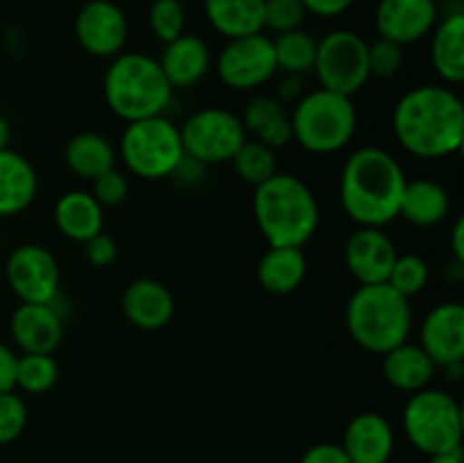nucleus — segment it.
<instances>
[{"instance_id":"f257e3e1","label":"nucleus","mask_w":464,"mask_h":463,"mask_svg":"<svg viewBox=\"0 0 464 463\" xmlns=\"http://www.w3.org/2000/svg\"><path fill=\"white\" fill-rule=\"evenodd\" d=\"M392 132L412 157H451L464 141L462 98L447 84L415 86L394 104Z\"/></svg>"},{"instance_id":"f03ea898","label":"nucleus","mask_w":464,"mask_h":463,"mask_svg":"<svg viewBox=\"0 0 464 463\" xmlns=\"http://www.w3.org/2000/svg\"><path fill=\"white\" fill-rule=\"evenodd\" d=\"M406 172L383 148L365 145L347 157L340 175V202L361 227H383L399 218Z\"/></svg>"},{"instance_id":"7ed1b4c3","label":"nucleus","mask_w":464,"mask_h":463,"mask_svg":"<svg viewBox=\"0 0 464 463\" xmlns=\"http://www.w3.org/2000/svg\"><path fill=\"white\" fill-rule=\"evenodd\" d=\"M254 218L270 248H304L320 227V202L302 177L275 172L254 186Z\"/></svg>"},{"instance_id":"20e7f679","label":"nucleus","mask_w":464,"mask_h":463,"mask_svg":"<svg viewBox=\"0 0 464 463\" xmlns=\"http://www.w3.org/2000/svg\"><path fill=\"white\" fill-rule=\"evenodd\" d=\"M172 91L157 59L145 53L116 54L104 71V103L125 123L161 116L170 104Z\"/></svg>"},{"instance_id":"39448f33","label":"nucleus","mask_w":464,"mask_h":463,"mask_svg":"<svg viewBox=\"0 0 464 463\" xmlns=\"http://www.w3.org/2000/svg\"><path fill=\"white\" fill-rule=\"evenodd\" d=\"M344 322L356 345L383 357L411 336V300L397 293L388 281L362 284L349 298Z\"/></svg>"},{"instance_id":"423d86ee","label":"nucleus","mask_w":464,"mask_h":463,"mask_svg":"<svg viewBox=\"0 0 464 463\" xmlns=\"http://www.w3.org/2000/svg\"><path fill=\"white\" fill-rule=\"evenodd\" d=\"M293 139L313 154H334L352 143L358 113L352 98L329 89L304 94L290 113Z\"/></svg>"},{"instance_id":"0eeeda50","label":"nucleus","mask_w":464,"mask_h":463,"mask_svg":"<svg viewBox=\"0 0 464 463\" xmlns=\"http://www.w3.org/2000/svg\"><path fill=\"white\" fill-rule=\"evenodd\" d=\"M184 157L179 127L163 113L131 121L122 130L121 159L127 171L140 180L170 177Z\"/></svg>"},{"instance_id":"6e6552de","label":"nucleus","mask_w":464,"mask_h":463,"mask_svg":"<svg viewBox=\"0 0 464 463\" xmlns=\"http://www.w3.org/2000/svg\"><path fill=\"white\" fill-rule=\"evenodd\" d=\"M408 440L426 457L460 449L462 409L442 389H421L408 398L401 416Z\"/></svg>"},{"instance_id":"1a4fd4ad","label":"nucleus","mask_w":464,"mask_h":463,"mask_svg":"<svg viewBox=\"0 0 464 463\" xmlns=\"http://www.w3.org/2000/svg\"><path fill=\"white\" fill-rule=\"evenodd\" d=\"M179 134L186 157L202 166L231 162L236 150L247 139L240 116L222 107H207L190 113L179 127Z\"/></svg>"},{"instance_id":"9d476101","label":"nucleus","mask_w":464,"mask_h":463,"mask_svg":"<svg viewBox=\"0 0 464 463\" xmlns=\"http://www.w3.org/2000/svg\"><path fill=\"white\" fill-rule=\"evenodd\" d=\"M315 71L322 89L352 98L370 80L367 41L352 30H334L317 41Z\"/></svg>"},{"instance_id":"9b49d317","label":"nucleus","mask_w":464,"mask_h":463,"mask_svg":"<svg viewBox=\"0 0 464 463\" xmlns=\"http://www.w3.org/2000/svg\"><path fill=\"white\" fill-rule=\"evenodd\" d=\"M216 73L234 91H256L275 77L276 57L270 36L258 34L227 39L216 59Z\"/></svg>"},{"instance_id":"f8f14e48","label":"nucleus","mask_w":464,"mask_h":463,"mask_svg":"<svg viewBox=\"0 0 464 463\" xmlns=\"http://www.w3.org/2000/svg\"><path fill=\"white\" fill-rule=\"evenodd\" d=\"M5 277L21 302L53 304L59 298L62 272L54 254L39 243H23L9 252Z\"/></svg>"},{"instance_id":"ddd939ff","label":"nucleus","mask_w":464,"mask_h":463,"mask_svg":"<svg viewBox=\"0 0 464 463\" xmlns=\"http://www.w3.org/2000/svg\"><path fill=\"white\" fill-rule=\"evenodd\" d=\"M72 32L86 54L113 59L125 48L130 23L125 12L113 0H89L77 12Z\"/></svg>"},{"instance_id":"4468645a","label":"nucleus","mask_w":464,"mask_h":463,"mask_svg":"<svg viewBox=\"0 0 464 463\" xmlns=\"http://www.w3.org/2000/svg\"><path fill=\"white\" fill-rule=\"evenodd\" d=\"M440 21L435 0H379L374 12L376 32L381 39L411 45L433 32Z\"/></svg>"},{"instance_id":"2eb2a0df","label":"nucleus","mask_w":464,"mask_h":463,"mask_svg":"<svg viewBox=\"0 0 464 463\" xmlns=\"http://www.w3.org/2000/svg\"><path fill=\"white\" fill-rule=\"evenodd\" d=\"M397 254V245L381 227H358L344 243L347 271L361 286L388 281Z\"/></svg>"},{"instance_id":"dca6fc26","label":"nucleus","mask_w":464,"mask_h":463,"mask_svg":"<svg viewBox=\"0 0 464 463\" xmlns=\"http://www.w3.org/2000/svg\"><path fill=\"white\" fill-rule=\"evenodd\" d=\"M420 345L444 368L464 359V307L460 302H442L430 309L420 327Z\"/></svg>"},{"instance_id":"f3484780","label":"nucleus","mask_w":464,"mask_h":463,"mask_svg":"<svg viewBox=\"0 0 464 463\" xmlns=\"http://www.w3.org/2000/svg\"><path fill=\"white\" fill-rule=\"evenodd\" d=\"M14 343L30 354H53L63 340V316L53 304L21 302L9 320Z\"/></svg>"},{"instance_id":"a211bd4d","label":"nucleus","mask_w":464,"mask_h":463,"mask_svg":"<svg viewBox=\"0 0 464 463\" xmlns=\"http://www.w3.org/2000/svg\"><path fill=\"white\" fill-rule=\"evenodd\" d=\"M122 313L134 327L143 331L163 330L175 316V295L163 281L140 277L127 284L121 298Z\"/></svg>"},{"instance_id":"6ab92c4d","label":"nucleus","mask_w":464,"mask_h":463,"mask_svg":"<svg viewBox=\"0 0 464 463\" xmlns=\"http://www.w3.org/2000/svg\"><path fill=\"white\" fill-rule=\"evenodd\" d=\"M394 429L385 416L362 411L344 427L343 449L352 463H388L394 452Z\"/></svg>"},{"instance_id":"aec40b11","label":"nucleus","mask_w":464,"mask_h":463,"mask_svg":"<svg viewBox=\"0 0 464 463\" xmlns=\"http://www.w3.org/2000/svg\"><path fill=\"white\" fill-rule=\"evenodd\" d=\"M157 62L172 89H190L207 77L213 57L202 36L184 32L170 44H163Z\"/></svg>"},{"instance_id":"412c9836","label":"nucleus","mask_w":464,"mask_h":463,"mask_svg":"<svg viewBox=\"0 0 464 463\" xmlns=\"http://www.w3.org/2000/svg\"><path fill=\"white\" fill-rule=\"evenodd\" d=\"M39 177L30 159L16 150H0V218L18 216L36 198Z\"/></svg>"},{"instance_id":"4be33fe9","label":"nucleus","mask_w":464,"mask_h":463,"mask_svg":"<svg viewBox=\"0 0 464 463\" xmlns=\"http://www.w3.org/2000/svg\"><path fill=\"white\" fill-rule=\"evenodd\" d=\"M383 370L385 381L392 389L401 390V393H417L421 389H429L430 381L435 379V366L433 359L421 350L420 343H401L392 348L390 352L383 354Z\"/></svg>"},{"instance_id":"5701e85b","label":"nucleus","mask_w":464,"mask_h":463,"mask_svg":"<svg viewBox=\"0 0 464 463\" xmlns=\"http://www.w3.org/2000/svg\"><path fill=\"white\" fill-rule=\"evenodd\" d=\"M54 225L59 234L75 243H86L104 227V207L89 191H68L54 204Z\"/></svg>"},{"instance_id":"b1692460","label":"nucleus","mask_w":464,"mask_h":463,"mask_svg":"<svg viewBox=\"0 0 464 463\" xmlns=\"http://www.w3.org/2000/svg\"><path fill=\"white\" fill-rule=\"evenodd\" d=\"M243 127L254 141L276 150L284 148L293 141V127H290V113L285 112L284 103L275 95L258 94L245 104L243 109Z\"/></svg>"},{"instance_id":"393cba45","label":"nucleus","mask_w":464,"mask_h":463,"mask_svg":"<svg viewBox=\"0 0 464 463\" xmlns=\"http://www.w3.org/2000/svg\"><path fill=\"white\" fill-rule=\"evenodd\" d=\"M430 39V62L444 84L464 80V12H451L435 23Z\"/></svg>"},{"instance_id":"a878e982","label":"nucleus","mask_w":464,"mask_h":463,"mask_svg":"<svg viewBox=\"0 0 464 463\" xmlns=\"http://www.w3.org/2000/svg\"><path fill=\"white\" fill-rule=\"evenodd\" d=\"M204 16L225 39L263 32L266 0H202Z\"/></svg>"},{"instance_id":"bb28decb","label":"nucleus","mask_w":464,"mask_h":463,"mask_svg":"<svg viewBox=\"0 0 464 463\" xmlns=\"http://www.w3.org/2000/svg\"><path fill=\"white\" fill-rule=\"evenodd\" d=\"M449 212H451V198L442 184L433 180L406 182L399 204V218L415 227H433L440 225Z\"/></svg>"},{"instance_id":"cd10ccee","label":"nucleus","mask_w":464,"mask_h":463,"mask_svg":"<svg viewBox=\"0 0 464 463\" xmlns=\"http://www.w3.org/2000/svg\"><path fill=\"white\" fill-rule=\"evenodd\" d=\"M308 261L302 248H270L256 266L258 284L272 295H288L302 286Z\"/></svg>"},{"instance_id":"c85d7f7f","label":"nucleus","mask_w":464,"mask_h":463,"mask_svg":"<svg viewBox=\"0 0 464 463\" xmlns=\"http://www.w3.org/2000/svg\"><path fill=\"white\" fill-rule=\"evenodd\" d=\"M116 159L118 154L111 141L98 132H80V134L71 136L63 148V162H66L68 171L82 180L93 182L102 172L116 168Z\"/></svg>"},{"instance_id":"c756f323","label":"nucleus","mask_w":464,"mask_h":463,"mask_svg":"<svg viewBox=\"0 0 464 463\" xmlns=\"http://www.w3.org/2000/svg\"><path fill=\"white\" fill-rule=\"evenodd\" d=\"M272 45H275L276 71H284V75H304L315 66L317 39L302 27L276 34Z\"/></svg>"},{"instance_id":"7c9ffc66","label":"nucleus","mask_w":464,"mask_h":463,"mask_svg":"<svg viewBox=\"0 0 464 463\" xmlns=\"http://www.w3.org/2000/svg\"><path fill=\"white\" fill-rule=\"evenodd\" d=\"M231 166H234L236 175L240 177L247 184H263L266 180H270L276 171V154L275 150L267 148V145L258 143L254 139H245V143L236 150V154L231 157Z\"/></svg>"},{"instance_id":"2f4dec72","label":"nucleus","mask_w":464,"mask_h":463,"mask_svg":"<svg viewBox=\"0 0 464 463\" xmlns=\"http://www.w3.org/2000/svg\"><path fill=\"white\" fill-rule=\"evenodd\" d=\"M59 379V366L53 354L23 352L16 359V389L23 393H48Z\"/></svg>"},{"instance_id":"473e14b6","label":"nucleus","mask_w":464,"mask_h":463,"mask_svg":"<svg viewBox=\"0 0 464 463\" xmlns=\"http://www.w3.org/2000/svg\"><path fill=\"white\" fill-rule=\"evenodd\" d=\"M430 280L429 263L420 257V254H397L392 271H390L388 284L392 286L397 293L411 300L412 295L421 293Z\"/></svg>"},{"instance_id":"72a5a7b5","label":"nucleus","mask_w":464,"mask_h":463,"mask_svg":"<svg viewBox=\"0 0 464 463\" xmlns=\"http://www.w3.org/2000/svg\"><path fill=\"white\" fill-rule=\"evenodd\" d=\"M150 32L161 44H170L177 36L184 34L186 12L179 0H152L148 12Z\"/></svg>"},{"instance_id":"f704fd0d","label":"nucleus","mask_w":464,"mask_h":463,"mask_svg":"<svg viewBox=\"0 0 464 463\" xmlns=\"http://www.w3.org/2000/svg\"><path fill=\"white\" fill-rule=\"evenodd\" d=\"M308 12L302 0H266L263 27L281 34V32L299 30Z\"/></svg>"},{"instance_id":"c9c22d12","label":"nucleus","mask_w":464,"mask_h":463,"mask_svg":"<svg viewBox=\"0 0 464 463\" xmlns=\"http://www.w3.org/2000/svg\"><path fill=\"white\" fill-rule=\"evenodd\" d=\"M367 66L374 77H394L403 66V45L392 44L388 39H376L367 44Z\"/></svg>"},{"instance_id":"e433bc0d","label":"nucleus","mask_w":464,"mask_h":463,"mask_svg":"<svg viewBox=\"0 0 464 463\" xmlns=\"http://www.w3.org/2000/svg\"><path fill=\"white\" fill-rule=\"evenodd\" d=\"M27 407L25 399L14 390L0 393V445H9L25 431Z\"/></svg>"},{"instance_id":"4c0bfd02","label":"nucleus","mask_w":464,"mask_h":463,"mask_svg":"<svg viewBox=\"0 0 464 463\" xmlns=\"http://www.w3.org/2000/svg\"><path fill=\"white\" fill-rule=\"evenodd\" d=\"M91 193H93V198L98 200L102 207H118V204L125 202L127 195H130V182H127L125 172L111 168V171L95 177L93 191H91Z\"/></svg>"},{"instance_id":"58836bf2","label":"nucleus","mask_w":464,"mask_h":463,"mask_svg":"<svg viewBox=\"0 0 464 463\" xmlns=\"http://www.w3.org/2000/svg\"><path fill=\"white\" fill-rule=\"evenodd\" d=\"M84 254H86V259H89L91 266L104 268V266H109V263L116 261L118 243L109 234L100 232V234H95L93 239L86 241Z\"/></svg>"},{"instance_id":"ea45409f","label":"nucleus","mask_w":464,"mask_h":463,"mask_svg":"<svg viewBox=\"0 0 464 463\" xmlns=\"http://www.w3.org/2000/svg\"><path fill=\"white\" fill-rule=\"evenodd\" d=\"M299 463H352V458L347 457L343 445L326 440V443H317L308 448Z\"/></svg>"},{"instance_id":"a19ab883","label":"nucleus","mask_w":464,"mask_h":463,"mask_svg":"<svg viewBox=\"0 0 464 463\" xmlns=\"http://www.w3.org/2000/svg\"><path fill=\"white\" fill-rule=\"evenodd\" d=\"M308 14L320 18H335L343 16L356 0H302Z\"/></svg>"},{"instance_id":"79ce46f5","label":"nucleus","mask_w":464,"mask_h":463,"mask_svg":"<svg viewBox=\"0 0 464 463\" xmlns=\"http://www.w3.org/2000/svg\"><path fill=\"white\" fill-rule=\"evenodd\" d=\"M16 359L9 345L0 343V393L16 390Z\"/></svg>"},{"instance_id":"37998d69","label":"nucleus","mask_w":464,"mask_h":463,"mask_svg":"<svg viewBox=\"0 0 464 463\" xmlns=\"http://www.w3.org/2000/svg\"><path fill=\"white\" fill-rule=\"evenodd\" d=\"M304 95V80L302 75H284L276 84L275 98L279 103H297Z\"/></svg>"},{"instance_id":"c03bdc74","label":"nucleus","mask_w":464,"mask_h":463,"mask_svg":"<svg viewBox=\"0 0 464 463\" xmlns=\"http://www.w3.org/2000/svg\"><path fill=\"white\" fill-rule=\"evenodd\" d=\"M451 252L456 261L464 263V218L460 216L451 227Z\"/></svg>"},{"instance_id":"a18cd8bd","label":"nucleus","mask_w":464,"mask_h":463,"mask_svg":"<svg viewBox=\"0 0 464 463\" xmlns=\"http://www.w3.org/2000/svg\"><path fill=\"white\" fill-rule=\"evenodd\" d=\"M426 463H464L462 448L460 449H453V452L433 454V457H429V461H426Z\"/></svg>"},{"instance_id":"49530a36","label":"nucleus","mask_w":464,"mask_h":463,"mask_svg":"<svg viewBox=\"0 0 464 463\" xmlns=\"http://www.w3.org/2000/svg\"><path fill=\"white\" fill-rule=\"evenodd\" d=\"M9 141H12V127H9V123L0 116V150H7Z\"/></svg>"},{"instance_id":"de8ad7c7","label":"nucleus","mask_w":464,"mask_h":463,"mask_svg":"<svg viewBox=\"0 0 464 463\" xmlns=\"http://www.w3.org/2000/svg\"><path fill=\"white\" fill-rule=\"evenodd\" d=\"M444 275H447L451 281H460L462 277H464V263L462 261H456V259H453L451 268H447V271H444Z\"/></svg>"},{"instance_id":"09e8293b","label":"nucleus","mask_w":464,"mask_h":463,"mask_svg":"<svg viewBox=\"0 0 464 463\" xmlns=\"http://www.w3.org/2000/svg\"><path fill=\"white\" fill-rule=\"evenodd\" d=\"M444 375H449V379L451 381H460L462 372H464V363L458 361V363H449V366L442 368Z\"/></svg>"}]
</instances>
